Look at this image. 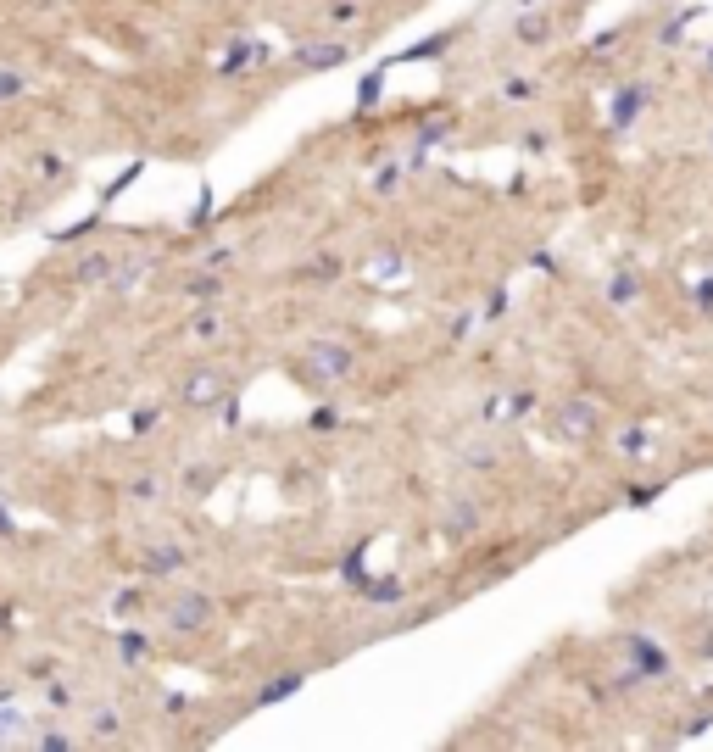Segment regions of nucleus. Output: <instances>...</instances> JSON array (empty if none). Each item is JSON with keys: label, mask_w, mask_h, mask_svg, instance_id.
Wrapping results in <instances>:
<instances>
[{"label": "nucleus", "mask_w": 713, "mask_h": 752, "mask_svg": "<svg viewBox=\"0 0 713 752\" xmlns=\"http://www.w3.org/2000/svg\"><path fill=\"white\" fill-rule=\"evenodd\" d=\"M468 530H480V507H474V502H457L452 513H446V535H452V541H463Z\"/></svg>", "instance_id": "obj_6"}, {"label": "nucleus", "mask_w": 713, "mask_h": 752, "mask_svg": "<svg viewBox=\"0 0 713 752\" xmlns=\"http://www.w3.org/2000/svg\"><path fill=\"white\" fill-rule=\"evenodd\" d=\"M17 90H23V78H17V73H0V101H12Z\"/></svg>", "instance_id": "obj_11"}, {"label": "nucleus", "mask_w": 713, "mask_h": 752, "mask_svg": "<svg viewBox=\"0 0 713 752\" xmlns=\"http://www.w3.org/2000/svg\"><path fill=\"white\" fill-rule=\"evenodd\" d=\"M179 396H184V407H212L223 396V374H218V368H195V374L184 379Z\"/></svg>", "instance_id": "obj_3"}, {"label": "nucleus", "mask_w": 713, "mask_h": 752, "mask_svg": "<svg viewBox=\"0 0 713 752\" xmlns=\"http://www.w3.org/2000/svg\"><path fill=\"white\" fill-rule=\"evenodd\" d=\"M335 268H340L335 257H318V262H307V273H312V279H335Z\"/></svg>", "instance_id": "obj_9"}, {"label": "nucleus", "mask_w": 713, "mask_h": 752, "mask_svg": "<svg viewBox=\"0 0 713 752\" xmlns=\"http://www.w3.org/2000/svg\"><path fill=\"white\" fill-rule=\"evenodd\" d=\"M168 624H173V630H207V624H212V597L184 591V597L168 608Z\"/></svg>", "instance_id": "obj_2"}, {"label": "nucleus", "mask_w": 713, "mask_h": 752, "mask_svg": "<svg viewBox=\"0 0 713 752\" xmlns=\"http://www.w3.org/2000/svg\"><path fill=\"white\" fill-rule=\"evenodd\" d=\"M179 563H184V552H179V546H156L151 558H145V569H151V574H173Z\"/></svg>", "instance_id": "obj_7"}, {"label": "nucleus", "mask_w": 713, "mask_h": 752, "mask_svg": "<svg viewBox=\"0 0 713 752\" xmlns=\"http://www.w3.org/2000/svg\"><path fill=\"white\" fill-rule=\"evenodd\" d=\"M106 273H112V257H106V251H90V257L73 262V279H78V285H101Z\"/></svg>", "instance_id": "obj_5"}, {"label": "nucleus", "mask_w": 713, "mask_h": 752, "mask_svg": "<svg viewBox=\"0 0 713 752\" xmlns=\"http://www.w3.org/2000/svg\"><path fill=\"white\" fill-rule=\"evenodd\" d=\"M351 346H340V340H312L307 346V374L318 379V385H340V379L351 374Z\"/></svg>", "instance_id": "obj_1"}, {"label": "nucleus", "mask_w": 713, "mask_h": 752, "mask_svg": "<svg viewBox=\"0 0 713 752\" xmlns=\"http://www.w3.org/2000/svg\"><path fill=\"white\" fill-rule=\"evenodd\" d=\"M346 62V45H318V51H307V67H335Z\"/></svg>", "instance_id": "obj_8"}, {"label": "nucleus", "mask_w": 713, "mask_h": 752, "mask_svg": "<svg viewBox=\"0 0 713 752\" xmlns=\"http://www.w3.org/2000/svg\"><path fill=\"white\" fill-rule=\"evenodd\" d=\"M563 435H580V441L585 435H597V407L591 402H569L563 407Z\"/></svg>", "instance_id": "obj_4"}, {"label": "nucleus", "mask_w": 713, "mask_h": 752, "mask_svg": "<svg viewBox=\"0 0 713 752\" xmlns=\"http://www.w3.org/2000/svg\"><path fill=\"white\" fill-rule=\"evenodd\" d=\"M129 491H134V496H140V502H156V496H162V485H156V480H134V485H129Z\"/></svg>", "instance_id": "obj_10"}]
</instances>
